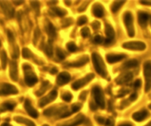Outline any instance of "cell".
Listing matches in <instances>:
<instances>
[{"mask_svg":"<svg viewBox=\"0 0 151 126\" xmlns=\"http://www.w3.org/2000/svg\"><path fill=\"white\" fill-rule=\"evenodd\" d=\"M92 60L94 68L96 71L103 78H106L107 76V71L106 66L104 63L102 58L97 53H92Z\"/></svg>","mask_w":151,"mask_h":126,"instance_id":"cell-1","label":"cell"},{"mask_svg":"<svg viewBox=\"0 0 151 126\" xmlns=\"http://www.w3.org/2000/svg\"><path fill=\"white\" fill-rule=\"evenodd\" d=\"M143 73L145 77V91L148 93L151 91V60L144 63Z\"/></svg>","mask_w":151,"mask_h":126,"instance_id":"cell-2","label":"cell"},{"mask_svg":"<svg viewBox=\"0 0 151 126\" xmlns=\"http://www.w3.org/2000/svg\"><path fill=\"white\" fill-rule=\"evenodd\" d=\"M23 69L24 71V82L28 86H33L38 82V78L32 71V68L28 65H24Z\"/></svg>","mask_w":151,"mask_h":126,"instance_id":"cell-3","label":"cell"},{"mask_svg":"<svg viewBox=\"0 0 151 126\" xmlns=\"http://www.w3.org/2000/svg\"><path fill=\"white\" fill-rule=\"evenodd\" d=\"M92 93L96 104L101 109H104L105 108V101H104V93H103L101 88H100L99 86L93 87V88L92 89Z\"/></svg>","mask_w":151,"mask_h":126,"instance_id":"cell-4","label":"cell"},{"mask_svg":"<svg viewBox=\"0 0 151 126\" xmlns=\"http://www.w3.org/2000/svg\"><path fill=\"white\" fill-rule=\"evenodd\" d=\"M123 20H124V25H125L126 29H127L128 36L132 38V37H133L135 36V28L134 25H133V14L130 11H127L124 14Z\"/></svg>","mask_w":151,"mask_h":126,"instance_id":"cell-5","label":"cell"},{"mask_svg":"<svg viewBox=\"0 0 151 126\" xmlns=\"http://www.w3.org/2000/svg\"><path fill=\"white\" fill-rule=\"evenodd\" d=\"M123 48L127 49V50H139V51H142L146 49L147 45L145 42L141 41H132L127 42L124 43L122 45Z\"/></svg>","mask_w":151,"mask_h":126,"instance_id":"cell-6","label":"cell"},{"mask_svg":"<svg viewBox=\"0 0 151 126\" xmlns=\"http://www.w3.org/2000/svg\"><path fill=\"white\" fill-rule=\"evenodd\" d=\"M85 121V117L84 114H79L74 118L71 120H68L64 122L59 123L56 125V126H78L83 123Z\"/></svg>","mask_w":151,"mask_h":126,"instance_id":"cell-7","label":"cell"},{"mask_svg":"<svg viewBox=\"0 0 151 126\" xmlns=\"http://www.w3.org/2000/svg\"><path fill=\"white\" fill-rule=\"evenodd\" d=\"M16 86L8 83H0V96H8L11 94H18Z\"/></svg>","mask_w":151,"mask_h":126,"instance_id":"cell-8","label":"cell"},{"mask_svg":"<svg viewBox=\"0 0 151 126\" xmlns=\"http://www.w3.org/2000/svg\"><path fill=\"white\" fill-rule=\"evenodd\" d=\"M94 77H95V76H94L93 73H89V74L86 75L82 79H80L79 80L76 81L75 82H73L72 84V88L73 90H79V88H82V87L86 85L88 83H89Z\"/></svg>","mask_w":151,"mask_h":126,"instance_id":"cell-9","label":"cell"},{"mask_svg":"<svg viewBox=\"0 0 151 126\" xmlns=\"http://www.w3.org/2000/svg\"><path fill=\"white\" fill-rule=\"evenodd\" d=\"M150 116V114L149 111L147 110L146 108H142L140 111L133 113L132 115V118L137 122H142L146 120Z\"/></svg>","mask_w":151,"mask_h":126,"instance_id":"cell-10","label":"cell"},{"mask_svg":"<svg viewBox=\"0 0 151 126\" xmlns=\"http://www.w3.org/2000/svg\"><path fill=\"white\" fill-rule=\"evenodd\" d=\"M151 15L145 11H139L138 13V23L141 27L143 29L146 28L148 23H150Z\"/></svg>","mask_w":151,"mask_h":126,"instance_id":"cell-11","label":"cell"},{"mask_svg":"<svg viewBox=\"0 0 151 126\" xmlns=\"http://www.w3.org/2000/svg\"><path fill=\"white\" fill-rule=\"evenodd\" d=\"M57 91H55V90L50 91V94H49L47 96H45V97L42 98L41 100H40V102H39V106H40V108H43V107L45 106V105H47L48 103L53 102V101L56 99V98L57 97Z\"/></svg>","mask_w":151,"mask_h":126,"instance_id":"cell-12","label":"cell"},{"mask_svg":"<svg viewBox=\"0 0 151 126\" xmlns=\"http://www.w3.org/2000/svg\"><path fill=\"white\" fill-rule=\"evenodd\" d=\"M0 6L3 10L4 13L8 18H13L14 16V9L11 5L7 2H1L0 1Z\"/></svg>","mask_w":151,"mask_h":126,"instance_id":"cell-13","label":"cell"},{"mask_svg":"<svg viewBox=\"0 0 151 126\" xmlns=\"http://www.w3.org/2000/svg\"><path fill=\"white\" fill-rule=\"evenodd\" d=\"M70 75L68 72L64 71L59 73L56 78V83L59 85H66L70 80Z\"/></svg>","mask_w":151,"mask_h":126,"instance_id":"cell-14","label":"cell"},{"mask_svg":"<svg viewBox=\"0 0 151 126\" xmlns=\"http://www.w3.org/2000/svg\"><path fill=\"white\" fill-rule=\"evenodd\" d=\"M24 108H25L27 114H28L32 118H38V117H39V113H38V111L32 106L31 102H30V101L29 100V99H26L25 102H24Z\"/></svg>","mask_w":151,"mask_h":126,"instance_id":"cell-15","label":"cell"},{"mask_svg":"<svg viewBox=\"0 0 151 126\" xmlns=\"http://www.w3.org/2000/svg\"><path fill=\"white\" fill-rule=\"evenodd\" d=\"M10 76L14 82L18 81V66L15 61H11L10 63Z\"/></svg>","mask_w":151,"mask_h":126,"instance_id":"cell-16","label":"cell"},{"mask_svg":"<svg viewBox=\"0 0 151 126\" xmlns=\"http://www.w3.org/2000/svg\"><path fill=\"white\" fill-rule=\"evenodd\" d=\"M133 73H130V72L122 73L118 78L116 79V83L118 85H122V84L130 82L132 80V79H133Z\"/></svg>","mask_w":151,"mask_h":126,"instance_id":"cell-17","label":"cell"},{"mask_svg":"<svg viewBox=\"0 0 151 126\" xmlns=\"http://www.w3.org/2000/svg\"><path fill=\"white\" fill-rule=\"evenodd\" d=\"M126 57L125 54H114V53H109L106 56V59L110 64H113L115 62H119Z\"/></svg>","mask_w":151,"mask_h":126,"instance_id":"cell-18","label":"cell"},{"mask_svg":"<svg viewBox=\"0 0 151 126\" xmlns=\"http://www.w3.org/2000/svg\"><path fill=\"white\" fill-rule=\"evenodd\" d=\"M45 30L47 35H48L49 42H51V41L54 40V38L56 36V29H55L54 26H53L52 23H50V22H47V24L45 26Z\"/></svg>","mask_w":151,"mask_h":126,"instance_id":"cell-19","label":"cell"},{"mask_svg":"<svg viewBox=\"0 0 151 126\" xmlns=\"http://www.w3.org/2000/svg\"><path fill=\"white\" fill-rule=\"evenodd\" d=\"M88 61H89V58H88V56H82V57H81L80 59H78L77 61H76V62H72V63L68 64V66H70V67H76V68L82 67V66H85Z\"/></svg>","mask_w":151,"mask_h":126,"instance_id":"cell-20","label":"cell"},{"mask_svg":"<svg viewBox=\"0 0 151 126\" xmlns=\"http://www.w3.org/2000/svg\"><path fill=\"white\" fill-rule=\"evenodd\" d=\"M16 103L14 102H5L0 105V113L5 112L7 111H12L15 108Z\"/></svg>","mask_w":151,"mask_h":126,"instance_id":"cell-21","label":"cell"},{"mask_svg":"<svg viewBox=\"0 0 151 126\" xmlns=\"http://www.w3.org/2000/svg\"><path fill=\"white\" fill-rule=\"evenodd\" d=\"M93 15L97 18H101L104 16V8L100 4H96L93 7Z\"/></svg>","mask_w":151,"mask_h":126,"instance_id":"cell-22","label":"cell"},{"mask_svg":"<svg viewBox=\"0 0 151 126\" xmlns=\"http://www.w3.org/2000/svg\"><path fill=\"white\" fill-rule=\"evenodd\" d=\"M14 120L17 122L20 123V124H24L26 126H36V124L33 121H31V120H28L27 118H24V117H20V116L14 117Z\"/></svg>","mask_w":151,"mask_h":126,"instance_id":"cell-23","label":"cell"},{"mask_svg":"<svg viewBox=\"0 0 151 126\" xmlns=\"http://www.w3.org/2000/svg\"><path fill=\"white\" fill-rule=\"evenodd\" d=\"M104 31H105L106 36H107V38L106 39L113 40L114 37H115V31H114V29L113 28V27H112L110 24H106Z\"/></svg>","mask_w":151,"mask_h":126,"instance_id":"cell-24","label":"cell"},{"mask_svg":"<svg viewBox=\"0 0 151 126\" xmlns=\"http://www.w3.org/2000/svg\"><path fill=\"white\" fill-rule=\"evenodd\" d=\"M49 12L54 16H58V17H64L68 14L67 11L65 9L61 8H53L50 10Z\"/></svg>","mask_w":151,"mask_h":126,"instance_id":"cell-25","label":"cell"},{"mask_svg":"<svg viewBox=\"0 0 151 126\" xmlns=\"http://www.w3.org/2000/svg\"><path fill=\"white\" fill-rule=\"evenodd\" d=\"M139 65V62L136 59H130V60L127 61L122 66V68L124 69H130L133 68L137 67Z\"/></svg>","mask_w":151,"mask_h":126,"instance_id":"cell-26","label":"cell"},{"mask_svg":"<svg viewBox=\"0 0 151 126\" xmlns=\"http://www.w3.org/2000/svg\"><path fill=\"white\" fill-rule=\"evenodd\" d=\"M125 3V1H116L113 3V5H111V11L113 13H116L117 11H119V10L122 8V6H123V5Z\"/></svg>","mask_w":151,"mask_h":126,"instance_id":"cell-27","label":"cell"},{"mask_svg":"<svg viewBox=\"0 0 151 126\" xmlns=\"http://www.w3.org/2000/svg\"><path fill=\"white\" fill-rule=\"evenodd\" d=\"M48 85H49L48 81H46V82H43L42 85V88H40L39 91H37L36 92V96H41V95H42V94L45 92L46 90L47 89V88H48Z\"/></svg>","mask_w":151,"mask_h":126,"instance_id":"cell-28","label":"cell"},{"mask_svg":"<svg viewBox=\"0 0 151 126\" xmlns=\"http://www.w3.org/2000/svg\"><path fill=\"white\" fill-rule=\"evenodd\" d=\"M0 59H1V62H2V68L3 69H5L7 66V62H8V57H7L6 52L5 50H2L0 54Z\"/></svg>","mask_w":151,"mask_h":126,"instance_id":"cell-29","label":"cell"},{"mask_svg":"<svg viewBox=\"0 0 151 126\" xmlns=\"http://www.w3.org/2000/svg\"><path fill=\"white\" fill-rule=\"evenodd\" d=\"M30 5H31L32 8H33V10H34L36 15L37 16L40 15V2H37V1H31V2H30Z\"/></svg>","mask_w":151,"mask_h":126,"instance_id":"cell-30","label":"cell"},{"mask_svg":"<svg viewBox=\"0 0 151 126\" xmlns=\"http://www.w3.org/2000/svg\"><path fill=\"white\" fill-rule=\"evenodd\" d=\"M45 53L49 56V57H51L53 56V48H52L51 42L47 43V45L45 47Z\"/></svg>","mask_w":151,"mask_h":126,"instance_id":"cell-31","label":"cell"},{"mask_svg":"<svg viewBox=\"0 0 151 126\" xmlns=\"http://www.w3.org/2000/svg\"><path fill=\"white\" fill-rule=\"evenodd\" d=\"M62 99H63L64 101L67 102H69L72 100L73 99V95L70 94V93L65 92L64 94H62Z\"/></svg>","mask_w":151,"mask_h":126,"instance_id":"cell-32","label":"cell"},{"mask_svg":"<svg viewBox=\"0 0 151 126\" xmlns=\"http://www.w3.org/2000/svg\"><path fill=\"white\" fill-rule=\"evenodd\" d=\"M67 48H68V50L70 52H74L77 50V47H76V44L73 42H68V44H67Z\"/></svg>","mask_w":151,"mask_h":126,"instance_id":"cell-33","label":"cell"},{"mask_svg":"<svg viewBox=\"0 0 151 126\" xmlns=\"http://www.w3.org/2000/svg\"><path fill=\"white\" fill-rule=\"evenodd\" d=\"M81 34H82V36L84 38H88V37H89L90 34H91L90 29L87 27H83L82 29V30H81Z\"/></svg>","mask_w":151,"mask_h":126,"instance_id":"cell-34","label":"cell"},{"mask_svg":"<svg viewBox=\"0 0 151 126\" xmlns=\"http://www.w3.org/2000/svg\"><path fill=\"white\" fill-rule=\"evenodd\" d=\"M40 35H41V31H40V30L38 27H36L34 31V37H33V43L34 44H36Z\"/></svg>","mask_w":151,"mask_h":126,"instance_id":"cell-35","label":"cell"},{"mask_svg":"<svg viewBox=\"0 0 151 126\" xmlns=\"http://www.w3.org/2000/svg\"><path fill=\"white\" fill-rule=\"evenodd\" d=\"M88 22V18L85 16H82L77 19V24L79 26H82Z\"/></svg>","mask_w":151,"mask_h":126,"instance_id":"cell-36","label":"cell"},{"mask_svg":"<svg viewBox=\"0 0 151 126\" xmlns=\"http://www.w3.org/2000/svg\"><path fill=\"white\" fill-rule=\"evenodd\" d=\"M31 56V51L29 50L28 48H23L22 50V56L24 58V59H29Z\"/></svg>","mask_w":151,"mask_h":126,"instance_id":"cell-37","label":"cell"},{"mask_svg":"<svg viewBox=\"0 0 151 126\" xmlns=\"http://www.w3.org/2000/svg\"><path fill=\"white\" fill-rule=\"evenodd\" d=\"M81 108H82V105H81V104L75 103V104H73L70 109L73 113H76V112H77V111H79Z\"/></svg>","mask_w":151,"mask_h":126,"instance_id":"cell-38","label":"cell"},{"mask_svg":"<svg viewBox=\"0 0 151 126\" xmlns=\"http://www.w3.org/2000/svg\"><path fill=\"white\" fill-rule=\"evenodd\" d=\"M95 120L97 122L99 123V125H102L105 124V122H106V119L104 117H101V116H96L95 117Z\"/></svg>","mask_w":151,"mask_h":126,"instance_id":"cell-39","label":"cell"},{"mask_svg":"<svg viewBox=\"0 0 151 126\" xmlns=\"http://www.w3.org/2000/svg\"><path fill=\"white\" fill-rule=\"evenodd\" d=\"M115 125V120L113 117H109L106 120L104 126H114Z\"/></svg>","mask_w":151,"mask_h":126,"instance_id":"cell-40","label":"cell"},{"mask_svg":"<svg viewBox=\"0 0 151 126\" xmlns=\"http://www.w3.org/2000/svg\"><path fill=\"white\" fill-rule=\"evenodd\" d=\"M56 55H57L58 58L61 60L65 59V54L64 53V52L62 51V49L60 48H56Z\"/></svg>","mask_w":151,"mask_h":126,"instance_id":"cell-41","label":"cell"},{"mask_svg":"<svg viewBox=\"0 0 151 126\" xmlns=\"http://www.w3.org/2000/svg\"><path fill=\"white\" fill-rule=\"evenodd\" d=\"M103 37L100 35H96L95 36V37L93 38V42L96 44H101L103 42Z\"/></svg>","mask_w":151,"mask_h":126,"instance_id":"cell-42","label":"cell"},{"mask_svg":"<svg viewBox=\"0 0 151 126\" xmlns=\"http://www.w3.org/2000/svg\"><path fill=\"white\" fill-rule=\"evenodd\" d=\"M142 86V80L141 79H136L133 83V87L135 89H139Z\"/></svg>","mask_w":151,"mask_h":126,"instance_id":"cell-43","label":"cell"},{"mask_svg":"<svg viewBox=\"0 0 151 126\" xmlns=\"http://www.w3.org/2000/svg\"><path fill=\"white\" fill-rule=\"evenodd\" d=\"M8 40H9V41L11 42H14V40H15V38H14V34H13V33L11 32L10 30H8Z\"/></svg>","mask_w":151,"mask_h":126,"instance_id":"cell-44","label":"cell"},{"mask_svg":"<svg viewBox=\"0 0 151 126\" xmlns=\"http://www.w3.org/2000/svg\"><path fill=\"white\" fill-rule=\"evenodd\" d=\"M91 25H92L93 30H98L100 27V23L98 21H94L91 24Z\"/></svg>","mask_w":151,"mask_h":126,"instance_id":"cell-45","label":"cell"},{"mask_svg":"<svg viewBox=\"0 0 151 126\" xmlns=\"http://www.w3.org/2000/svg\"><path fill=\"white\" fill-rule=\"evenodd\" d=\"M19 48L16 47L15 49H14V53H13V58H14V59H17V58L19 57Z\"/></svg>","mask_w":151,"mask_h":126,"instance_id":"cell-46","label":"cell"},{"mask_svg":"<svg viewBox=\"0 0 151 126\" xmlns=\"http://www.w3.org/2000/svg\"><path fill=\"white\" fill-rule=\"evenodd\" d=\"M137 98H138L137 93L134 92V93H133L131 95H130V98H129V99H130V101H131V102H133V101L136 100V99H137Z\"/></svg>","mask_w":151,"mask_h":126,"instance_id":"cell-47","label":"cell"},{"mask_svg":"<svg viewBox=\"0 0 151 126\" xmlns=\"http://www.w3.org/2000/svg\"><path fill=\"white\" fill-rule=\"evenodd\" d=\"M90 108H91L92 111H96L97 108H98V105L96 103H94V102H90Z\"/></svg>","mask_w":151,"mask_h":126,"instance_id":"cell-48","label":"cell"},{"mask_svg":"<svg viewBox=\"0 0 151 126\" xmlns=\"http://www.w3.org/2000/svg\"><path fill=\"white\" fill-rule=\"evenodd\" d=\"M140 2L142 5H147V6H151V0L150 1H149V0H144V1H140Z\"/></svg>","mask_w":151,"mask_h":126,"instance_id":"cell-49","label":"cell"},{"mask_svg":"<svg viewBox=\"0 0 151 126\" xmlns=\"http://www.w3.org/2000/svg\"><path fill=\"white\" fill-rule=\"evenodd\" d=\"M118 126H133V125L131 122H125L121 123Z\"/></svg>","mask_w":151,"mask_h":126,"instance_id":"cell-50","label":"cell"},{"mask_svg":"<svg viewBox=\"0 0 151 126\" xmlns=\"http://www.w3.org/2000/svg\"><path fill=\"white\" fill-rule=\"evenodd\" d=\"M86 95H87V91H84L81 94V95L79 96V98L80 99H82V100H85V98H86Z\"/></svg>","mask_w":151,"mask_h":126,"instance_id":"cell-51","label":"cell"},{"mask_svg":"<svg viewBox=\"0 0 151 126\" xmlns=\"http://www.w3.org/2000/svg\"><path fill=\"white\" fill-rule=\"evenodd\" d=\"M87 3H88V2H85V5H83V6L82 7H81V8H79V12H82V11H84L85 10V8H86V7L88 6V4H87Z\"/></svg>","mask_w":151,"mask_h":126,"instance_id":"cell-52","label":"cell"},{"mask_svg":"<svg viewBox=\"0 0 151 126\" xmlns=\"http://www.w3.org/2000/svg\"><path fill=\"white\" fill-rule=\"evenodd\" d=\"M14 3H15V5H21V4L24 3V1H14Z\"/></svg>","mask_w":151,"mask_h":126,"instance_id":"cell-53","label":"cell"},{"mask_svg":"<svg viewBox=\"0 0 151 126\" xmlns=\"http://www.w3.org/2000/svg\"><path fill=\"white\" fill-rule=\"evenodd\" d=\"M56 72H57V69H56V68H53L51 71H50V73H56Z\"/></svg>","mask_w":151,"mask_h":126,"instance_id":"cell-54","label":"cell"},{"mask_svg":"<svg viewBox=\"0 0 151 126\" xmlns=\"http://www.w3.org/2000/svg\"><path fill=\"white\" fill-rule=\"evenodd\" d=\"M2 126H11V125L10 124H8V123L5 122V123H3V124L2 125Z\"/></svg>","mask_w":151,"mask_h":126,"instance_id":"cell-55","label":"cell"},{"mask_svg":"<svg viewBox=\"0 0 151 126\" xmlns=\"http://www.w3.org/2000/svg\"><path fill=\"white\" fill-rule=\"evenodd\" d=\"M144 126H151V120L149 122L147 123V124L145 125H144Z\"/></svg>","mask_w":151,"mask_h":126,"instance_id":"cell-56","label":"cell"},{"mask_svg":"<svg viewBox=\"0 0 151 126\" xmlns=\"http://www.w3.org/2000/svg\"><path fill=\"white\" fill-rule=\"evenodd\" d=\"M65 3H67V5H68V6H69V5H70L71 2H69V1H65Z\"/></svg>","mask_w":151,"mask_h":126,"instance_id":"cell-57","label":"cell"},{"mask_svg":"<svg viewBox=\"0 0 151 126\" xmlns=\"http://www.w3.org/2000/svg\"><path fill=\"white\" fill-rule=\"evenodd\" d=\"M48 2V3H57V1H54V2Z\"/></svg>","mask_w":151,"mask_h":126,"instance_id":"cell-58","label":"cell"},{"mask_svg":"<svg viewBox=\"0 0 151 126\" xmlns=\"http://www.w3.org/2000/svg\"><path fill=\"white\" fill-rule=\"evenodd\" d=\"M148 108H149L150 110H151V103L148 105Z\"/></svg>","mask_w":151,"mask_h":126,"instance_id":"cell-59","label":"cell"},{"mask_svg":"<svg viewBox=\"0 0 151 126\" xmlns=\"http://www.w3.org/2000/svg\"><path fill=\"white\" fill-rule=\"evenodd\" d=\"M42 126H50V125H47V124H44Z\"/></svg>","mask_w":151,"mask_h":126,"instance_id":"cell-60","label":"cell"},{"mask_svg":"<svg viewBox=\"0 0 151 126\" xmlns=\"http://www.w3.org/2000/svg\"><path fill=\"white\" fill-rule=\"evenodd\" d=\"M150 27H151V17H150Z\"/></svg>","mask_w":151,"mask_h":126,"instance_id":"cell-61","label":"cell"},{"mask_svg":"<svg viewBox=\"0 0 151 126\" xmlns=\"http://www.w3.org/2000/svg\"><path fill=\"white\" fill-rule=\"evenodd\" d=\"M2 45V43H1V41H0V46Z\"/></svg>","mask_w":151,"mask_h":126,"instance_id":"cell-62","label":"cell"}]
</instances>
